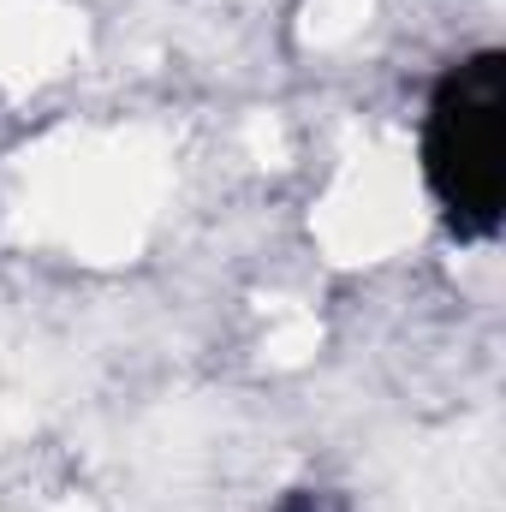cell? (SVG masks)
Segmentation results:
<instances>
[{
  "mask_svg": "<svg viewBox=\"0 0 506 512\" xmlns=\"http://www.w3.org/2000/svg\"><path fill=\"white\" fill-rule=\"evenodd\" d=\"M423 179L459 239H489L506 209V54L483 48L441 72L423 114Z\"/></svg>",
  "mask_w": 506,
  "mask_h": 512,
  "instance_id": "cell-1",
  "label": "cell"
}]
</instances>
